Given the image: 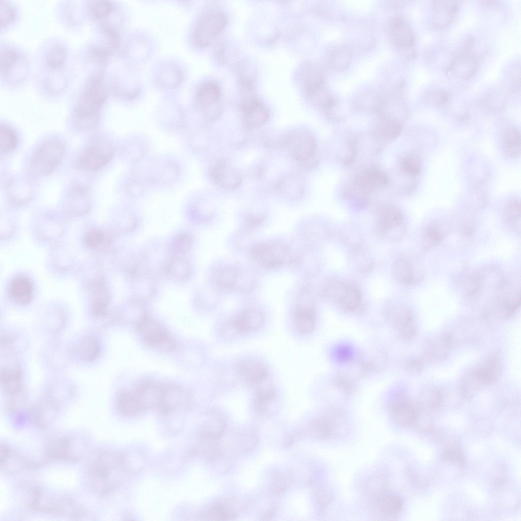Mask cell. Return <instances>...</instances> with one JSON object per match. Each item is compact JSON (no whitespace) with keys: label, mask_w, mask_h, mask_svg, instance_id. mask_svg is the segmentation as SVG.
Masks as SVG:
<instances>
[{"label":"cell","mask_w":521,"mask_h":521,"mask_svg":"<svg viewBox=\"0 0 521 521\" xmlns=\"http://www.w3.org/2000/svg\"><path fill=\"white\" fill-rule=\"evenodd\" d=\"M128 471L124 455L111 450L97 449L88 458L85 479L92 492L99 496H105L123 483Z\"/></svg>","instance_id":"obj_1"},{"label":"cell","mask_w":521,"mask_h":521,"mask_svg":"<svg viewBox=\"0 0 521 521\" xmlns=\"http://www.w3.org/2000/svg\"><path fill=\"white\" fill-rule=\"evenodd\" d=\"M174 392L172 384L143 381L119 394L117 409L124 416L137 415L150 410L165 414L171 404Z\"/></svg>","instance_id":"obj_2"},{"label":"cell","mask_w":521,"mask_h":521,"mask_svg":"<svg viewBox=\"0 0 521 521\" xmlns=\"http://www.w3.org/2000/svg\"><path fill=\"white\" fill-rule=\"evenodd\" d=\"M27 494V504L36 512L72 519L87 516L84 509L67 495L37 486H31Z\"/></svg>","instance_id":"obj_3"},{"label":"cell","mask_w":521,"mask_h":521,"mask_svg":"<svg viewBox=\"0 0 521 521\" xmlns=\"http://www.w3.org/2000/svg\"><path fill=\"white\" fill-rule=\"evenodd\" d=\"M106 98V93L101 78L96 76L88 82L81 95L75 113L76 127L80 130L93 128L97 124L98 115Z\"/></svg>","instance_id":"obj_4"},{"label":"cell","mask_w":521,"mask_h":521,"mask_svg":"<svg viewBox=\"0 0 521 521\" xmlns=\"http://www.w3.org/2000/svg\"><path fill=\"white\" fill-rule=\"evenodd\" d=\"M84 442L75 437L60 435L50 438L42 451L46 462L74 463L80 460L86 450Z\"/></svg>","instance_id":"obj_5"},{"label":"cell","mask_w":521,"mask_h":521,"mask_svg":"<svg viewBox=\"0 0 521 521\" xmlns=\"http://www.w3.org/2000/svg\"><path fill=\"white\" fill-rule=\"evenodd\" d=\"M282 144L303 168L312 169L317 165L316 142L309 132L303 130H294L285 136Z\"/></svg>","instance_id":"obj_6"},{"label":"cell","mask_w":521,"mask_h":521,"mask_svg":"<svg viewBox=\"0 0 521 521\" xmlns=\"http://www.w3.org/2000/svg\"><path fill=\"white\" fill-rule=\"evenodd\" d=\"M65 152L64 144L56 139L48 140L34 152L28 165L32 178L46 176L52 172L62 160Z\"/></svg>","instance_id":"obj_7"},{"label":"cell","mask_w":521,"mask_h":521,"mask_svg":"<svg viewBox=\"0 0 521 521\" xmlns=\"http://www.w3.org/2000/svg\"><path fill=\"white\" fill-rule=\"evenodd\" d=\"M227 17L222 10L210 8L201 13L193 29L192 38L198 47L208 46L224 30Z\"/></svg>","instance_id":"obj_8"},{"label":"cell","mask_w":521,"mask_h":521,"mask_svg":"<svg viewBox=\"0 0 521 521\" xmlns=\"http://www.w3.org/2000/svg\"><path fill=\"white\" fill-rule=\"evenodd\" d=\"M324 298L334 301L346 311H355L361 305L362 296L358 286L345 280L333 279L327 282L321 292Z\"/></svg>","instance_id":"obj_9"},{"label":"cell","mask_w":521,"mask_h":521,"mask_svg":"<svg viewBox=\"0 0 521 521\" xmlns=\"http://www.w3.org/2000/svg\"><path fill=\"white\" fill-rule=\"evenodd\" d=\"M136 328L142 340L151 347L164 352H171L177 347L171 333L160 323L148 315L137 322Z\"/></svg>","instance_id":"obj_10"},{"label":"cell","mask_w":521,"mask_h":521,"mask_svg":"<svg viewBox=\"0 0 521 521\" xmlns=\"http://www.w3.org/2000/svg\"><path fill=\"white\" fill-rule=\"evenodd\" d=\"M377 230L384 239L392 242L400 241L404 237L406 227L401 211L392 205L379 207L376 212Z\"/></svg>","instance_id":"obj_11"},{"label":"cell","mask_w":521,"mask_h":521,"mask_svg":"<svg viewBox=\"0 0 521 521\" xmlns=\"http://www.w3.org/2000/svg\"><path fill=\"white\" fill-rule=\"evenodd\" d=\"M293 323L296 330L301 334H308L316 325L315 302L309 287H303L297 297L293 313Z\"/></svg>","instance_id":"obj_12"},{"label":"cell","mask_w":521,"mask_h":521,"mask_svg":"<svg viewBox=\"0 0 521 521\" xmlns=\"http://www.w3.org/2000/svg\"><path fill=\"white\" fill-rule=\"evenodd\" d=\"M389 182V177L385 171L368 168L356 174L348 189L356 197L369 200L370 193L383 189Z\"/></svg>","instance_id":"obj_13"},{"label":"cell","mask_w":521,"mask_h":521,"mask_svg":"<svg viewBox=\"0 0 521 521\" xmlns=\"http://www.w3.org/2000/svg\"><path fill=\"white\" fill-rule=\"evenodd\" d=\"M196 99L204 116L208 120L218 119L223 111L221 91L215 81L208 80L201 83L196 92Z\"/></svg>","instance_id":"obj_14"},{"label":"cell","mask_w":521,"mask_h":521,"mask_svg":"<svg viewBox=\"0 0 521 521\" xmlns=\"http://www.w3.org/2000/svg\"><path fill=\"white\" fill-rule=\"evenodd\" d=\"M502 372V364L500 360L493 356L486 360L477 368L466 380L464 384V393L472 396L475 391L482 386L489 385L496 381Z\"/></svg>","instance_id":"obj_15"},{"label":"cell","mask_w":521,"mask_h":521,"mask_svg":"<svg viewBox=\"0 0 521 521\" xmlns=\"http://www.w3.org/2000/svg\"><path fill=\"white\" fill-rule=\"evenodd\" d=\"M114 152V148L110 142L99 140L84 150L78 158L77 165L82 170L97 171L110 161Z\"/></svg>","instance_id":"obj_16"},{"label":"cell","mask_w":521,"mask_h":521,"mask_svg":"<svg viewBox=\"0 0 521 521\" xmlns=\"http://www.w3.org/2000/svg\"><path fill=\"white\" fill-rule=\"evenodd\" d=\"M253 258L266 268H276L290 260V249L281 243H263L256 244L251 248Z\"/></svg>","instance_id":"obj_17"},{"label":"cell","mask_w":521,"mask_h":521,"mask_svg":"<svg viewBox=\"0 0 521 521\" xmlns=\"http://www.w3.org/2000/svg\"><path fill=\"white\" fill-rule=\"evenodd\" d=\"M40 463L27 457L6 444H1L0 465L1 471L14 475L38 468Z\"/></svg>","instance_id":"obj_18"},{"label":"cell","mask_w":521,"mask_h":521,"mask_svg":"<svg viewBox=\"0 0 521 521\" xmlns=\"http://www.w3.org/2000/svg\"><path fill=\"white\" fill-rule=\"evenodd\" d=\"M239 108L244 123L250 127L265 124L269 117V111L265 104L255 95L247 93L240 100Z\"/></svg>","instance_id":"obj_19"},{"label":"cell","mask_w":521,"mask_h":521,"mask_svg":"<svg viewBox=\"0 0 521 521\" xmlns=\"http://www.w3.org/2000/svg\"><path fill=\"white\" fill-rule=\"evenodd\" d=\"M384 313L386 319L396 329L398 336L407 334L415 328L412 312L404 305L390 304L385 308Z\"/></svg>","instance_id":"obj_20"},{"label":"cell","mask_w":521,"mask_h":521,"mask_svg":"<svg viewBox=\"0 0 521 521\" xmlns=\"http://www.w3.org/2000/svg\"><path fill=\"white\" fill-rule=\"evenodd\" d=\"M211 177L217 185L227 190L235 189L242 182L239 170L224 159L214 164L211 170Z\"/></svg>","instance_id":"obj_21"},{"label":"cell","mask_w":521,"mask_h":521,"mask_svg":"<svg viewBox=\"0 0 521 521\" xmlns=\"http://www.w3.org/2000/svg\"><path fill=\"white\" fill-rule=\"evenodd\" d=\"M265 315L256 307H248L241 311L229 326L235 332L248 333L260 329L265 322Z\"/></svg>","instance_id":"obj_22"},{"label":"cell","mask_w":521,"mask_h":521,"mask_svg":"<svg viewBox=\"0 0 521 521\" xmlns=\"http://www.w3.org/2000/svg\"><path fill=\"white\" fill-rule=\"evenodd\" d=\"M57 413L55 402L47 398L38 402L30 409L29 419L38 429H45L54 422Z\"/></svg>","instance_id":"obj_23"},{"label":"cell","mask_w":521,"mask_h":521,"mask_svg":"<svg viewBox=\"0 0 521 521\" xmlns=\"http://www.w3.org/2000/svg\"><path fill=\"white\" fill-rule=\"evenodd\" d=\"M371 499L373 509L384 517H396L403 507L402 501L400 497L389 491L379 494Z\"/></svg>","instance_id":"obj_24"},{"label":"cell","mask_w":521,"mask_h":521,"mask_svg":"<svg viewBox=\"0 0 521 521\" xmlns=\"http://www.w3.org/2000/svg\"><path fill=\"white\" fill-rule=\"evenodd\" d=\"M393 272L397 280L407 285L416 284L423 277V273L418 271L415 264L404 256L394 260Z\"/></svg>","instance_id":"obj_25"},{"label":"cell","mask_w":521,"mask_h":521,"mask_svg":"<svg viewBox=\"0 0 521 521\" xmlns=\"http://www.w3.org/2000/svg\"><path fill=\"white\" fill-rule=\"evenodd\" d=\"M476 69L475 55L469 50L465 49L455 56L448 71L458 78L468 79L473 76Z\"/></svg>","instance_id":"obj_26"},{"label":"cell","mask_w":521,"mask_h":521,"mask_svg":"<svg viewBox=\"0 0 521 521\" xmlns=\"http://www.w3.org/2000/svg\"><path fill=\"white\" fill-rule=\"evenodd\" d=\"M458 9L455 1H434L432 5L431 24L433 28H444L453 20Z\"/></svg>","instance_id":"obj_27"},{"label":"cell","mask_w":521,"mask_h":521,"mask_svg":"<svg viewBox=\"0 0 521 521\" xmlns=\"http://www.w3.org/2000/svg\"><path fill=\"white\" fill-rule=\"evenodd\" d=\"M390 33L394 43L401 49H408L414 43V33L406 21L400 17L394 18L390 23Z\"/></svg>","instance_id":"obj_28"},{"label":"cell","mask_w":521,"mask_h":521,"mask_svg":"<svg viewBox=\"0 0 521 521\" xmlns=\"http://www.w3.org/2000/svg\"><path fill=\"white\" fill-rule=\"evenodd\" d=\"M8 292L10 297L16 303L22 305H27L33 299V285L32 281L26 277H16L10 282Z\"/></svg>","instance_id":"obj_29"},{"label":"cell","mask_w":521,"mask_h":521,"mask_svg":"<svg viewBox=\"0 0 521 521\" xmlns=\"http://www.w3.org/2000/svg\"><path fill=\"white\" fill-rule=\"evenodd\" d=\"M238 371L245 381L252 385H259L266 380L268 371L265 366L258 361L245 360L238 366Z\"/></svg>","instance_id":"obj_30"},{"label":"cell","mask_w":521,"mask_h":521,"mask_svg":"<svg viewBox=\"0 0 521 521\" xmlns=\"http://www.w3.org/2000/svg\"><path fill=\"white\" fill-rule=\"evenodd\" d=\"M402 127L399 121L379 116L374 123L373 135L380 140H392L400 135Z\"/></svg>","instance_id":"obj_31"},{"label":"cell","mask_w":521,"mask_h":521,"mask_svg":"<svg viewBox=\"0 0 521 521\" xmlns=\"http://www.w3.org/2000/svg\"><path fill=\"white\" fill-rule=\"evenodd\" d=\"M350 256L354 268L360 273H368L374 267V262L372 256L361 243L352 246Z\"/></svg>","instance_id":"obj_32"},{"label":"cell","mask_w":521,"mask_h":521,"mask_svg":"<svg viewBox=\"0 0 521 521\" xmlns=\"http://www.w3.org/2000/svg\"><path fill=\"white\" fill-rule=\"evenodd\" d=\"M100 345L98 339L93 336L87 337L75 344L72 353L73 356L84 362L94 361L99 355Z\"/></svg>","instance_id":"obj_33"},{"label":"cell","mask_w":521,"mask_h":521,"mask_svg":"<svg viewBox=\"0 0 521 521\" xmlns=\"http://www.w3.org/2000/svg\"><path fill=\"white\" fill-rule=\"evenodd\" d=\"M417 408L402 399L393 404L391 413L394 421L402 426H408L414 423L418 414Z\"/></svg>","instance_id":"obj_34"},{"label":"cell","mask_w":521,"mask_h":521,"mask_svg":"<svg viewBox=\"0 0 521 521\" xmlns=\"http://www.w3.org/2000/svg\"><path fill=\"white\" fill-rule=\"evenodd\" d=\"M1 385L5 391L11 395L21 392L22 386L20 370L16 367L5 368L1 371Z\"/></svg>","instance_id":"obj_35"},{"label":"cell","mask_w":521,"mask_h":521,"mask_svg":"<svg viewBox=\"0 0 521 521\" xmlns=\"http://www.w3.org/2000/svg\"><path fill=\"white\" fill-rule=\"evenodd\" d=\"M303 80L306 92L311 99L325 88L322 73L314 66H308L305 69Z\"/></svg>","instance_id":"obj_36"},{"label":"cell","mask_w":521,"mask_h":521,"mask_svg":"<svg viewBox=\"0 0 521 521\" xmlns=\"http://www.w3.org/2000/svg\"><path fill=\"white\" fill-rule=\"evenodd\" d=\"M240 269L235 266L220 268L214 276L216 285L223 290H234Z\"/></svg>","instance_id":"obj_37"},{"label":"cell","mask_w":521,"mask_h":521,"mask_svg":"<svg viewBox=\"0 0 521 521\" xmlns=\"http://www.w3.org/2000/svg\"><path fill=\"white\" fill-rule=\"evenodd\" d=\"M505 151L510 158L515 159L520 154V134L515 127H510L505 132L503 136Z\"/></svg>","instance_id":"obj_38"},{"label":"cell","mask_w":521,"mask_h":521,"mask_svg":"<svg viewBox=\"0 0 521 521\" xmlns=\"http://www.w3.org/2000/svg\"><path fill=\"white\" fill-rule=\"evenodd\" d=\"M445 232L438 224H431L423 228L421 232L422 248L429 249L438 244L443 239Z\"/></svg>","instance_id":"obj_39"},{"label":"cell","mask_w":521,"mask_h":521,"mask_svg":"<svg viewBox=\"0 0 521 521\" xmlns=\"http://www.w3.org/2000/svg\"><path fill=\"white\" fill-rule=\"evenodd\" d=\"M506 222L515 231L520 233V202L517 199H513L506 205L504 210Z\"/></svg>","instance_id":"obj_40"},{"label":"cell","mask_w":521,"mask_h":521,"mask_svg":"<svg viewBox=\"0 0 521 521\" xmlns=\"http://www.w3.org/2000/svg\"><path fill=\"white\" fill-rule=\"evenodd\" d=\"M387 479L384 475L375 474L370 476L364 483V489L371 498L387 490Z\"/></svg>","instance_id":"obj_41"},{"label":"cell","mask_w":521,"mask_h":521,"mask_svg":"<svg viewBox=\"0 0 521 521\" xmlns=\"http://www.w3.org/2000/svg\"><path fill=\"white\" fill-rule=\"evenodd\" d=\"M403 172L411 177L418 176L422 170V162L420 157L415 153L405 155L400 163Z\"/></svg>","instance_id":"obj_42"},{"label":"cell","mask_w":521,"mask_h":521,"mask_svg":"<svg viewBox=\"0 0 521 521\" xmlns=\"http://www.w3.org/2000/svg\"><path fill=\"white\" fill-rule=\"evenodd\" d=\"M191 270V265L187 260L177 257L172 259L168 265L167 272L175 278L185 279L190 276Z\"/></svg>","instance_id":"obj_43"},{"label":"cell","mask_w":521,"mask_h":521,"mask_svg":"<svg viewBox=\"0 0 521 521\" xmlns=\"http://www.w3.org/2000/svg\"><path fill=\"white\" fill-rule=\"evenodd\" d=\"M17 144V138L14 132L6 125L0 127V152L7 154L13 151Z\"/></svg>","instance_id":"obj_44"},{"label":"cell","mask_w":521,"mask_h":521,"mask_svg":"<svg viewBox=\"0 0 521 521\" xmlns=\"http://www.w3.org/2000/svg\"><path fill=\"white\" fill-rule=\"evenodd\" d=\"M351 56L344 48H338L332 51L329 56L330 66L335 70H343L350 64Z\"/></svg>","instance_id":"obj_45"},{"label":"cell","mask_w":521,"mask_h":521,"mask_svg":"<svg viewBox=\"0 0 521 521\" xmlns=\"http://www.w3.org/2000/svg\"><path fill=\"white\" fill-rule=\"evenodd\" d=\"M442 456L445 460L463 465L464 458L459 443L456 440H451L447 444Z\"/></svg>","instance_id":"obj_46"},{"label":"cell","mask_w":521,"mask_h":521,"mask_svg":"<svg viewBox=\"0 0 521 521\" xmlns=\"http://www.w3.org/2000/svg\"><path fill=\"white\" fill-rule=\"evenodd\" d=\"M255 283V278L251 272L240 269L234 290L243 293H248L254 287Z\"/></svg>","instance_id":"obj_47"},{"label":"cell","mask_w":521,"mask_h":521,"mask_svg":"<svg viewBox=\"0 0 521 521\" xmlns=\"http://www.w3.org/2000/svg\"><path fill=\"white\" fill-rule=\"evenodd\" d=\"M276 395V390L273 386L268 385L259 387L255 394L256 406L259 409L263 408L267 403L273 400Z\"/></svg>","instance_id":"obj_48"},{"label":"cell","mask_w":521,"mask_h":521,"mask_svg":"<svg viewBox=\"0 0 521 521\" xmlns=\"http://www.w3.org/2000/svg\"><path fill=\"white\" fill-rule=\"evenodd\" d=\"M481 277L478 274L465 275L461 281L462 288L467 295H475L481 288Z\"/></svg>","instance_id":"obj_49"},{"label":"cell","mask_w":521,"mask_h":521,"mask_svg":"<svg viewBox=\"0 0 521 521\" xmlns=\"http://www.w3.org/2000/svg\"><path fill=\"white\" fill-rule=\"evenodd\" d=\"M65 56L64 49L60 46H55L50 49L46 56V64L51 68H59L63 65Z\"/></svg>","instance_id":"obj_50"},{"label":"cell","mask_w":521,"mask_h":521,"mask_svg":"<svg viewBox=\"0 0 521 521\" xmlns=\"http://www.w3.org/2000/svg\"><path fill=\"white\" fill-rule=\"evenodd\" d=\"M113 9V4L107 1H97L90 6V11L95 17L103 18L108 16Z\"/></svg>","instance_id":"obj_51"},{"label":"cell","mask_w":521,"mask_h":521,"mask_svg":"<svg viewBox=\"0 0 521 521\" xmlns=\"http://www.w3.org/2000/svg\"><path fill=\"white\" fill-rule=\"evenodd\" d=\"M18 58L17 53L12 49H5L1 53V71L5 75L14 65Z\"/></svg>","instance_id":"obj_52"},{"label":"cell","mask_w":521,"mask_h":521,"mask_svg":"<svg viewBox=\"0 0 521 521\" xmlns=\"http://www.w3.org/2000/svg\"><path fill=\"white\" fill-rule=\"evenodd\" d=\"M15 17V11L8 3L0 1V21L1 26H5L12 21Z\"/></svg>","instance_id":"obj_53"},{"label":"cell","mask_w":521,"mask_h":521,"mask_svg":"<svg viewBox=\"0 0 521 521\" xmlns=\"http://www.w3.org/2000/svg\"><path fill=\"white\" fill-rule=\"evenodd\" d=\"M280 189L284 193L293 197H297L302 193V189L294 180H284L280 183Z\"/></svg>","instance_id":"obj_54"},{"label":"cell","mask_w":521,"mask_h":521,"mask_svg":"<svg viewBox=\"0 0 521 521\" xmlns=\"http://www.w3.org/2000/svg\"><path fill=\"white\" fill-rule=\"evenodd\" d=\"M104 236V234L100 231L92 230L85 236V242L89 246L96 248L103 243L105 239Z\"/></svg>","instance_id":"obj_55"},{"label":"cell","mask_w":521,"mask_h":521,"mask_svg":"<svg viewBox=\"0 0 521 521\" xmlns=\"http://www.w3.org/2000/svg\"><path fill=\"white\" fill-rule=\"evenodd\" d=\"M191 237L188 235H181L175 239L173 244L174 249L180 252L188 251L192 245Z\"/></svg>","instance_id":"obj_56"},{"label":"cell","mask_w":521,"mask_h":521,"mask_svg":"<svg viewBox=\"0 0 521 521\" xmlns=\"http://www.w3.org/2000/svg\"><path fill=\"white\" fill-rule=\"evenodd\" d=\"M449 95L445 91H439L431 94L428 97L429 102L434 105H442L448 100Z\"/></svg>","instance_id":"obj_57"},{"label":"cell","mask_w":521,"mask_h":521,"mask_svg":"<svg viewBox=\"0 0 521 521\" xmlns=\"http://www.w3.org/2000/svg\"><path fill=\"white\" fill-rule=\"evenodd\" d=\"M422 364L421 361L417 358H412L405 364L406 370L411 374H416L420 372L422 369Z\"/></svg>","instance_id":"obj_58"},{"label":"cell","mask_w":521,"mask_h":521,"mask_svg":"<svg viewBox=\"0 0 521 521\" xmlns=\"http://www.w3.org/2000/svg\"><path fill=\"white\" fill-rule=\"evenodd\" d=\"M263 220L264 217L260 215H249L244 220V228L246 230H250L257 227Z\"/></svg>","instance_id":"obj_59"},{"label":"cell","mask_w":521,"mask_h":521,"mask_svg":"<svg viewBox=\"0 0 521 521\" xmlns=\"http://www.w3.org/2000/svg\"><path fill=\"white\" fill-rule=\"evenodd\" d=\"M351 350L345 345L339 346L336 351L337 359L342 362L349 361L351 357Z\"/></svg>","instance_id":"obj_60"},{"label":"cell","mask_w":521,"mask_h":521,"mask_svg":"<svg viewBox=\"0 0 521 521\" xmlns=\"http://www.w3.org/2000/svg\"><path fill=\"white\" fill-rule=\"evenodd\" d=\"M339 387L347 393H349L353 387V383L350 379L344 377L339 376L337 379Z\"/></svg>","instance_id":"obj_61"}]
</instances>
